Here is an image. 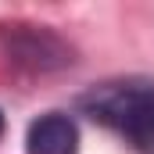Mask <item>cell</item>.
Segmentation results:
<instances>
[{
  "label": "cell",
  "mask_w": 154,
  "mask_h": 154,
  "mask_svg": "<svg viewBox=\"0 0 154 154\" xmlns=\"http://www.w3.org/2000/svg\"><path fill=\"white\" fill-rule=\"evenodd\" d=\"M79 108L122 136L136 154H154V79H108L82 93Z\"/></svg>",
  "instance_id": "obj_1"
},
{
  "label": "cell",
  "mask_w": 154,
  "mask_h": 154,
  "mask_svg": "<svg viewBox=\"0 0 154 154\" xmlns=\"http://www.w3.org/2000/svg\"><path fill=\"white\" fill-rule=\"evenodd\" d=\"M0 36L14 65L47 72L72 61V47L61 36H54L47 25H0Z\"/></svg>",
  "instance_id": "obj_2"
},
{
  "label": "cell",
  "mask_w": 154,
  "mask_h": 154,
  "mask_svg": "<svg viewBox=\"0 0 154 154\" xmlns=\"http://www.w3.org/2000/svg\"><path fill=\"white\" fill-rule=\"evenodd\" d=\"M29 154H79V125L61 111L39 115L25 133Z\"/></svg>",
  "instance_id": "obj_3"
},
{
  "label": "cell",
  "mask_w": 154,
  "mask_h": 154,
  "mask_svg": "<svg viewBox=\"0 0 154 154\" xmlns=\"http://www.w3.org/2000/svg\"><path fill=\"white\" fill-rule=\"evenodd\" d=\"M0 136H4V111H0Z\"/></svg>",
  "instance_id": "obj_4"
}]
</instances>
